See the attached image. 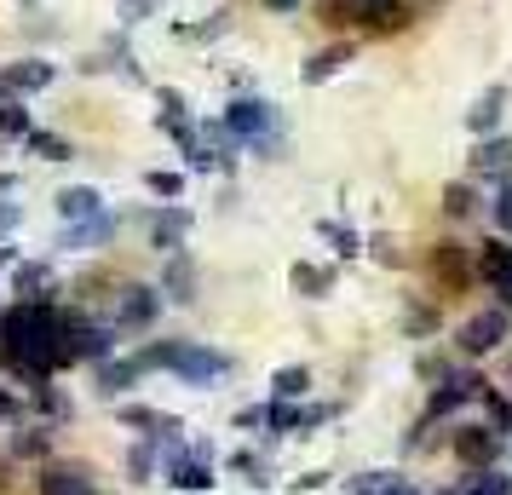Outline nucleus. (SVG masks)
I'll use <instances>...</instances> for the list:
<instances>
[{"label":"nucleus","instance_id":"nucleus-2","mask_svg":"<svg viewBox=\"0 0 512 495\" xmlns=\"http://www.w3.org/2000/svg\"><path fill=\"white\" fill-rule=\"evenodd\" d=\"M139 363L144 369H173V375L190 380V386H213V380L231 375V357L208 352V346H190V340H162V346H150Z\"/></svg>","mask_w":512,"mask_h":495},{"label":"nucleus","instance_id":"nucleus-27","mask_svg":"<svg viewBox=\"0 0 512 495\" xmlns=\"http://www.w3.org/2000/svg\"><path fill=\"white\" fill-rule=\"evenodd\" d=\"M190 294H196V277H190L185 260H173L167 265V300H190Z\"/></svg>","mask_w":512,"mask_h":495},{"label":"nucleus","instance_id":"nucleus-23","mask_svg":"<svg viewBox=\"0 0 512 495\" xmlns=\"http://www.w3.org/2000/svg\"><path fill=\"white\" fill-rule=\"evenodd\" d=\"M346 58H351V47H328V52H317V58L305 64V81L317 87V81H323V75H334L340 64H346Z\"/></svg>","mask_w":512,"mask_h":495},{"label":"nucleus","instance_id":"nucleus-18","mask_svg":"<svg viewBox=\"0 0 512 495\" xmlns=\"http://www.w3.org/2000/svg\"><path fill=\"white\" fill-rule=\"evenodd\" d=\"M173 484H179V490H208V484H213L208 461H202V455H185V461H173Z\"/></svg>","mask_w":512,"mask_h":495},{"label":"nucleus","instance_id":"nucleus-38","mask_svg":"<svg viewBox=\"0 0 512 495\" xmlns=\"http://www.w3.org/2000/svg\"><path fill=\"white\" fill-rule=\"evenodd\" d=\"M449 495H461V490H449Z\"/></svg>","mask_w":512,"mask_h":495},{"label":"nucleus","instance_id":"nucleus-29","mask_svg":"<svg viewBox=\"0 0 512 495\" xmlns=\"http://www.w3.org/2000/svg\"><path fill=\"white\" fill-rule=\"evenodd\" d=\"M29 150L47 156V162H64V156H70V144L58 139V133H29Z\"/></svg>","mask_w":512,"mask_h":495},{"label":"nucleus","instance_id":"nucleus-7","mask_svg":"<svg viewBox=\"0 0 512 495\" xmlns=\"http://www.w3.org/2000/svg\"><path fill=\"white\" fill-rule=\"evenodd\" d=\"M495 449H501V432H495V426H461V432H455V455H461L466 467H489Z\"/></svg>","mask_w":512,"mask_h":495},{"label":"nucleus","instance_id":"nucleus-20","mask_svg":"<svg viewBox=\"0 0 512 495\" xmlns=\"http://www.w3.org/2000/svg\"><path fill=\"white\" fill-rule=\"evenodd\" d=\"M271 392H277V403L305 398V392H311V369H277V380H271Z\"/></svg>","mask_w":512,"mask_h":495},{"label":"nucleus","instance_id":"nucleus-37","mask_svg":"<svg viewBox=\"0 0 512 495\" xmlns=\"http://www.w3.org/2000/svg\"><path fill=\"white\" fill-rule=\"evenodd\" d=\"M265 6H277V12H288V6H294V0H265Z\"/></svg>","mask_w":512,"mask_h":495},{"label":"nucleus","instance_id":"nucleus-4","mask_svg":"<svg viewBox=\"0 0 512 495\" xmlns=\"http://www.w3.org/2000/svg\"><path fill=\"white\" fill-rule=\"evenodd\" d=\"M507 334H512L507 311H478V317H466V323H461V352L466 357H484V352H495Z\"/></svg>","mask_w":512,"mask_h":495},{"label":"nucleus","instance_id":"nucleus-17","mask_svg":"<svg viewBox=\"0 0 512 495\" xmlns=\"http://www.w3.org/2000/svg\"><path fill=\"white\" fill-rule=\"evenodd\" d=\"M501 104H507V87H489V93L466 110V127H472V133H489V127L501 121Z\"/></svg>","mask_w":512,"mask_h":495},{"label":"nucleus","instance_id":"nucleus-35","mask_svg":"<svg viewBox=\"0 0 512 495\" xmlns=\"http://www.w3.org/2000/svg\"><path fill=\"white\" fill-rule=\"evenodd\" d=\"M127 467H133V478L144 484V478H150V449H133V461H127Z\"/></svg>","mask_w":512,"mask_h":495},{"label":"nucleus","instance_id":"nucleus-25","mask_svg":"<svg viewBox=\"0 0 512 495\" xmlns=\"http://www.w3.org/2000/svg\"><path fill=\"white\" fill-rule=\"evenodd\" d=\"M133 375H144L139 357H133V363H110V369H98V392H121Z\"/></svg>","mask_w":512,"mask_h":495},{"label":"nucleus","instance_id":"nucleus-5","mask_svg":"<svg viewBox=\"0 0 512 495\" xmlns=\"http://www.w3.org/2000/svg\"><path fill=\"white\" fill-rule=\"evenodd\" d=\"M225 127H231L236 139H259L271 133V104H259V98H236L231 110H225Z\"/></svg>","mask_w":512,"mask_h":495},{"label":"nucleus","instance_id":"nucleus-8","mask_svg":"<svg viewBox=\"0 0 512 495\" xmlns=\"http://www.w3.org/2000/svg\"><path fill=\"white\" fill-rule=\"evenodd\" d=\"M478 277H484V283L512 306V248H507V242H489V248H484V260H478Z\"/></svg>","mask_w":512,"mask_h":495},{"label":"nucleus","instance_id":"nucleus-21","mask_svg":"<svg viewBox=\"0 0 512 495\" xmlns=\"http://www.w3.org/2000/svg\"><path fill=\"white\" fill-rule=\"evenodd\" d=\"M461 495H512V478H501V472L478 467V472H472V478L461 484Z\"/></svg>","mask_w":512,"mask_h":495},{"label":"nucleus","instance_id":"nucleus-19","mask_svg":"<svg viewBox=\"0 0 512 495\" xmlns=\"http://www.w3.org/2000/svg\"><path fill=\"white\" fill-rule=\"evenodd\" d=\"M93 242H110V213H104V219H87V225H70V231H64V248H93Z\"/></svg>","mask_w":512,"mask_h":495},{"label":"nucleus","instance_id":"nucleus-9","mask_svg":"<svg viewBox=\"0 0 512 495\" xmlns=\"http://www.w3.org/2000/svg\"><path fill=\"white\" fill-rule=\"evenodd\" d=\"M58 213H64V225H87V219H104V196L93 185H70L58 196Z\"/></svg>","mask_w":512,"mask_h":495},{"label":"nucleus","instance_id":"nucleus-28","mask_svg":"<svg viewBox=\"0 0 512 495\" xmlns=\"http://www.w3.org/2000/svg\"><path fill=\"white\" fill-rule=\"evenodd\" d=\"M357 495H415V490H409L403 478H392V472H374V484L363 478V484H357Z\"/></svg>","mask_w":512,"mask_h":495},{"label":"nucleus","instance_id":"nucleus-36","mask_svg":"<svg viewBox=\"0 0 512 495\" xmlns=\"http://www.w3.org/2000/svg\"><path fill=\"white\" fill-rule=\"evenodd\" d=\"M0 421H18V398L12 392H0Z\"/></svg>","mask_w":512,"mask_h":495},{"label":"nucleus","instance_id":"nucleus-14","mask_svg":"<svg viewBox=\"0 0 512 495\" xmlns=\"http://www.w3.org/2000/svg\"><path fill=\"white\" fill-rule=\"evenodd\" d=\"M41 495H98V490H93V478H87L81 467H47Z\"/></svg>","mask_w":512,"mask_h":495},{"label":"nucleus","instance_id":"nucleus-3","mask_svg":"<svg viewBox=\"0 0 512 495\" xmlns=\"http://www.w3.org/2000/svg\"><path fill=\"white\" fill-rule=\"evenodd\" d=\"M328 24H363L369 35H392L409 24V6L403 0H323Z\"/></svg>","mask_w":512,"mask_h":495},{"label":"nucleus","instance_id":"nucleus-32","mask_svg":"<svg viewBox=\"0 0 512 495\" xmlns=\"http://www.w3.org/2000/svg\"><path fill=\"white\" fill-rule=\"evenodd\" d=\"M156 6H162V0H121V18H127V24H139V18L156 12Z\"/></svg>","mask_w":512,"mask_h":495},{"label":"nucleus","instance_id":"nucleus-10","mask_svg":"<svg viewBox=\"0 0 512 495\" xmlns=\"http://www.w3.org/2000/svg\"><path fill=\"white\" fill-rule=\"evenodd\" d=\"M150 323H156V288H127L116 329H150Z\"/></svg>","mask_w":512,"mask_h":495},{"label":"nucleus","instance_id":"nucleus-16","mask_svg":"<svg viewBox=\"0 0 512 495\" xmlns=\"http://www.w3.org/2000/svg\"><path fill=\"white\" fill-rule=\"evenodd\" d=\"M121 421L139 426V432H156V438H173V432H179V421H173V415H162V409H144V403H127V409H121Z\"/></svg>","mask_w":512,"mask_h":495},{"label":"nucleus","instance_id":"nucleus-34","mask_svg":"<svg viewBox=\"0 0 512 495\" xmlns=\"http://www.w3.org/2000/svg\"><path fill=\"white\" fill-rule=\"evenodd\" d=\"M495 225H501V231H512V185L495 196Z\"/></svg>","mask_w":512,"mask_h":495},{"label":"nucleus","instance_id":"nucleus-33","mask_svg":"<svg viewBox=\"0 0 512 495\" xmlns=\"http://www.w3.org/2000/svg\"><path fill=\"white\" fill-rule=\"evenodd\" d=\"M150 190H156V196H179L185 179H179V173H150Z\"/></svg>","mask_w":512,"mask_h":495},{"label":"nucleus","instance_id":"nucleus-11","mask_svg":"<svg viewBox=\"0 0 512 495\" xmlns=\"http://www.w3.org/2000/svg\"><path fill=\"white\" fill-rule=\"evenodd\" d=\"M472 173H484V179H512V139H484L478 144Z\"/></svg>","mask_w":512,"mask_h":495},{"label":"nucleus","instance_id":"nucleus-30","mask_svg":"<svg viewBox=\"0 0 512 495\" xmlns=\"http://www.w3.org/2000/svg\"><path fill=\"white\" fill-rule=\"evenodd\" d=\"M0 133H6V139H24L29 133V110L24 104H6V110H0Z\"/></svg>","mask_w":512,"mask_h":495},{"label":"nucleus","instance_id":"nucleus-1","mask_svg":"<svg viewBox=\"0 0 512 495\" xmlns=\"http://www.w3.org/2000/svg\"><path fill=\"white\" fill-rule=\"evenodd\" d=\"M0 346H6V363L24 380H47L58 369V311L52 306H12L0 317Z\"/></svg>","mask_w":512,"mask_h":495},{"label":"nucleus","instance_id":"nucleus-22","mask_svg":"<svg viewBox=\"0 0 512 495\" xmlns=\"http://www.w3.org/2000/svg\"><path fill=\"white\" fill-rule=\"evenodd\" d=\"M294 288H300L305 300H323L328 288H334V277H328V271H317V265H294Z\"/></svg>","mask_w":512,"mask_h":495},{"label":"nucleus","instance_id":"nucleus-24","mask_svg":"<svg viewBox=\"0 0 512 495\" xmlns=\"http://www.w3.org/2000/svg\"><path fill=\"white\" fill-rule=\"evenodd\" d=\"M478 398H484V409H489V426H495V432H512V398H501L495 386H484Z\"/></svg>","mask_w":512,"mask_h":495},{"label":"nucleus","instance_id":"nucleus-15","mask_svg":"<svg viewBox=\"0 0 512 495\" xmlns=\"http://www.w3.org/2000/svg\"><path fill=\"white\" fill-rule=\"evenodd\" d=\"M47 81H52V64H6V75H0L6 93H41Z\"/></svg>","mask_w":512,"mask_h":495},{"label":"nucleus","instance_id":"nucleus-31","mask_svg":"<svg viewBox=\"0 0 512 495\" xmlns=\"http://www.w3.org/2000/svg\"><path fill=\"white\" fill-rule=\"evenodd\" d=\"M265 421L277 426V432H294V426H300V409H288V403H271V409H265Z\"/></svg>","mask_w":512,"mask_h":495},{"label":"nucleus","instance_id":"nucleus-6","mask_svg":"<svg viewBox=\"0 0 512 495\" xmlns=\"http://www.w3.org/2000/svg\"><path fill=\"white\" fill-rule=\"evenodd\" d=\"M432 271H438L443 288H466L472 277H478V265L466 260L461 242H438V248H432Z\"/></svg>","mask_w":512,"mask_h":495},{"label":"nucleus","instance_id":"nucleus-12","mask_svg":"<svg viewBox=\"0 0 512 495\" xmlns=\"http://www.w3.org/2000/svg\"><path fill=\"white\" fill-rule=\"evenodd\" d=\"M478 392H484V380H478V375H455V380H443V392H438V398H432V409H426V415L438 421V415H449L455 403L478 398Z\"/></svg>","mask_w":512,"mask_h":495},{"label":"nucleus","instance_id":"nucleus-26","mask_svg":"<svg viewBox=\"0 0 512 495\" xmlns=\"http://www.w3.org/2000/svg\"><path fill=\"white\" fill-rule=\"evenodd\" d=\"M472 208H478L472 185H449L443 190V213H449V219H472Z\"/></svg>","mask_w":512,"mask_h":495},{"label":"nucleus","instance_id":"nucleus-13","mask_svg":"<svg viewBox=\"0 0 512 495\" xmlns=\"http://www.w3.org/2000/svg\"><path fill=\"white\" fill-rule=\"evenodd\" d=\"M185 231H190V213L185 208H162L156 219H150V242H156V248H179Z\"/></svg>","mask_w":512,"mask_h":495}]
</instances>
